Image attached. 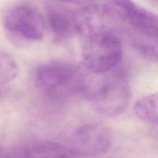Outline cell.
Segmentation results:
<instances>
[{"instance_id": "6da1fadb", "label": "cell", "mask_w": 158, "mask_h": 158, "mask_svg": "<svg viewBox=\"0 0 158 158\" xmlns=\"http://www.w3.org/2000/svg\"><path fill=\"white\" fill-rule=\"evenodd\" d=\"M94 75L86 77L83 94L103 115L114 117L123 112L131 100L126 77L120 73L111 71Z\"/></svg>"}, {"instance_id": "7a4b0ae2", "label": "cell", "mask_w": 158, "mask_h": 158, "mask_svg": "<svg viewBox=\"0 0 158 158\" xmlns=\"http://www.w3.org/2000/svg\"><path fill=\"white\" fill-rule=\"evenodd\" d=\"M86 77L76 66L66 61H50L35 70V84L51 98L64 99L83 94Z\"/></svg>"}, {"instance_id": "3957f363", "label": "cell", "mask_w": 158, "mask_h": 158, "mask_svg": "<svg viewBox=\"0 0 158 158\" xmlns=\"http://www.w3.org/2000/svg\"><path fill=\"white\" fill-rule=\"evenodd\" d=\"M122 54L120 37L115 31H109L84 40L82 62L92 74H103L112 70L120 63Z\"/></svg>"}, {"instance_id": "277c9868", "label": "cell", "mask_w": 158, "mask_h": 158, "mask_svg": "<svg viewBox=\"0 0 158 158\" xmlns=\"http://www.w3.org/2000/svg\"><path fill=\"white\" fill-rule=\"evenodd\" d=\"M3 25L12 40L35 43L43 40L46 31L44 18L38 10L28 5H18L6 12Z\"/></svg>"}, {"instance_id": "5b68a950", "label": "cell", "mask_w": 158, "mask_h": 158, "mask_svg": "<svg viewBox=\"0 0 158 158\" xmlns=\"http://www.w3.org/2000/svg\"><path fill=\"white\" fill-rule=\"evenodd\" d=\"M119 21L129 25L133 43L157 42V17L154 12L131 1L110 2Z\"/></svg>"}, {"instance_id": "8992f818", "label": "cell", "mask_w": 158, "mask_h": 158, "mask_svg": "<svg viewBox=\"0 0 158 158\" xmlns=\"http://www.w3.org/2000/svg\"><path fill=\"white\" fill-rule=\"evenodd\" d=\"M119 20L110 2L86 5L74 12L76 32L84 40L103 32L114 31L113 26Z\"/></svg>"}, {"instance_id": "52a82bcc", "label": "cell", "mask_w": 158, "mask_h": 158, "mask_svg": "<svg viewBox=\"0 0 158 158\" xmlns=\"http://www.w3.org/2000/svg\"><path fill=\"white\" fill-rule=\"evenodd\" d=\"M69 148L76 155L96 156L106 153L111 145V135L105 127L87 123L77 128L69 137Z\"/></svg>"}, {"instance_id": "ba28073f", "label": "cell", "mask_w": 158, "mask_h": 158, "mask_svg": "<svg viewBox=\"0 0 158 158\" xmlns=\"http://www.w3.org/2000/svg\"><path fill=\"white\" fill-rule=\"evenodd\" d=\"M74 12L69 6L60 2H49L46 6L45 24L52 37L59 42L65 41L76 32Z\"/></svg>"}, {"instance_id": "9c48e42d", "label": "cell", "mask_w": 158, "mask_h": 158, "mask_svg": "<svg viewBox=\"0 0 158 158\" xmlns=\"http://www.w3.org/2000/svg\"><path fill=\"white\" fill-rule=\"evenodd\" d=\"M6 158H77L66 145L46 140L21 143L11 150Z\"/></svg>"}, {"instance_id": "30bf717a", "label": "cell", "mask_w": 158, "mask_h": 158, "mask_svg": "<svg viewBox=\"0 0 158 158\" xmlns=\"http://www.w3.org/2000/svg\"><path fill=\"white\" fill-rule=\"evenodd\" d=\"M134 111L140 120L151 124L157 123V94L143 97L136 103Z\"/></svg>"}, {"instance_id": "8fae6325", "label": "cell", "mask_w": 158, "mask_h": 158, "mask_svg": "<svg viewBox=\"0 0 158 158\" xmlns=\"http://www.w3.org/2000/svg\"><path fill=\"white\" fill-rule=\"evenodd\" d=\"M19 73V66L15 59L7 52L0 50V86L7 84Z\"/></svg>"}, {"instance_id": "7c38bea8", "label": "cell", "mask_w": 158, "mask_h": 158, "mask_svg": "<svg viewBox=\"0 0 158 158\" xmlns=\"http://www.w3.org/2000/svg\"><path fill=\"white\" fill-rule=\"evenodd\" d=\"M3 154H4V150H3L2 146L0 144V158L3 157Z\"/></svg>"}]
</instances>
